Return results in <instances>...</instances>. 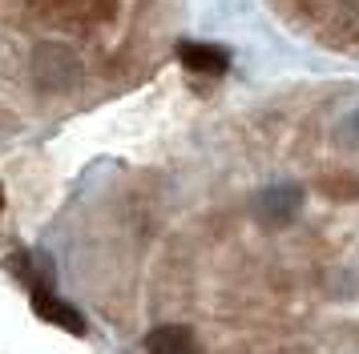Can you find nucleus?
I'll use <instances>...</instances> for the list:
<instances>
[{
  "instance_id": "obj_5",
  "label": "nucleus",
  "mask_w": 359,
  "mask_h": 354,
  "mask_svg": "<svg viewBox=\"0 0 359 354\" xmlns=\"http://www.w3.org/2000/svg\"><path fill=\"white\" fill-rule=\"evenodd\" d=\"M178 57L190 69H206V73H218L222 64H226V52H218L210 45H178Z\"/></svg>"
},
{
  "instance_id": "obj_1",
  "label": "nucleus",
  "mask_w": 359,
  "mask_h": 354,
  "mask_svg": "<svg viewBox=\"0 0 359 354\" xmlns=\"http://www.w3.org/2000/svg\"><path fill=\"white\" fill-rule=\"evenodd\" d=\"M275 16L319 52L359 61V0H266Z\"/></svg>"
},
{
  "instance_id": "obj_3",
  "label": "nucleus",
  "mask_w": 359,
  "mask_h": 354,
  "mask_svg": "<svg viewBox=\"0 0 359 354\" xmlns=\"http://www.w3.org/2000/svg\"><path fill=\"white\" fill-rule=\"evenodd\" d=\"M33 310H36V318H45L49 326H61L65 334H85V318L65 302V298H57L53 286L33 290Z\"/></svg>"
},
{
  "instance_id": "obj_6",
  "label": "nucleus",
  "mask_w": 359,
  "mask_h": 354,
  "mask_svg": "<svg viewBox=\"0 0 359 354\" xmlns=\"http://www.w3.org/2000/svg\"><path fill=\"white\" fill-rule=\"evenodd\" d=\"M0 209H4V193H0Z\"/></svg>"
},
{
  "instance_id": "obj_2",
  "label": "nucleus",
  "mask_w": 359,
  "mask_h": 354,
  "mask_svg": "<svg viewBox=\"0 0 359 354\" xmlns=\"http://www.w3.org/2000/svg\"><path fill=\"white\" fill-rule=\"evenodd\" d=\"M29 73H33L36 89L41 93H69V89H77V80H81V61H77V52L61 41H41L33 48V57H29Z\"/></svg>"
},
{
  "instance_id": "obj_4",
  "label": "nucleus",
  "mask_w": 359,
  "mask_h": 354,
  "mask_svg": "<svg viewBox=\"0 0 359 354\" xmlns=\"http://www.w3.org/2000/svg\"><path fill=\"white\" fill-rule=\"evenodd\" d=\"M149 354H198V338L190 326H178V322H165L158 330H149L146 338Z\"/></svg>"
}]
</instances>
